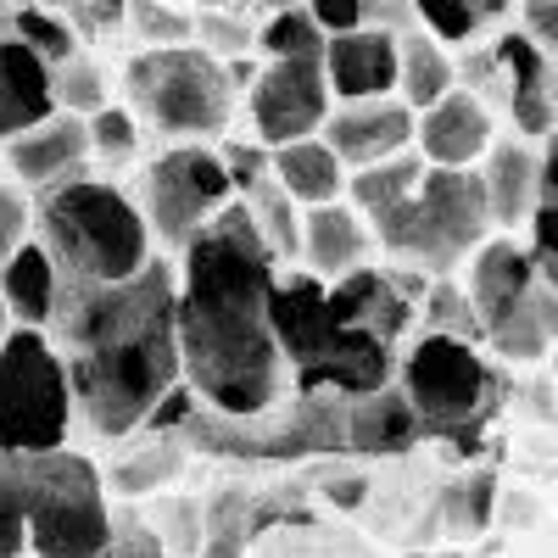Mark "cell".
I'll return each instance as SVG.
<instances>
[{
	"label": "cell",
	"instance_id": "6da1fadb",
	"mask_svg": "<svg viewBox=\"0 0 558 558\" xmlns=\"http://www.w3.org/2000/svg\"><path fill=\"white\" fill-rule=\"evenodd\" d=\"M274 252L252 229L246 202H223L179 246L173 341L179 380L223 418H263L291 386V363L268 324Z\"/></svg>",
	"mask_w": 558,
	"mask_h": 558
},
{
	"label": "cell",
	"instance_id": "7a4b0ae2",
	"mask_svg": "<svg viewBox=\"0 0 558 558\" xmlns=\"http://www.w3.org/2000/svg\"><path fill=\"white\" fill-rule=\"evenodd\" d=\"M51 341L68 368L78 425L101 441L134 436L157 397L179 386L173 268L151 252L146 268L112 279V286H68L62 279Z\"/></svg>",
	"mask_w": 558,
	"mask_h": 558
},
{
	"label": "cell",
	"instance_id": "3957f363",
	"mask_svg": "<svg viewBox=\"0 0 558 558\" xmlns=\"http://www.w3.org/2000/svg\"><path fill=\"white\" fill-rule=\"evenodd\" d=\"M347 202L375 229V252H386L397 268H413L425 279H441L463 268L486 235L492 213L475 168H436L413 146L347 173Z\"/></svg>",
	"mask_w": 558,
	"mask_h": 558
},
{
	"label": "cell",
	"instance_id": "277c9868",
	"mask_svg": "<svg viewBox=\"0 0 558 558\" xmlns=\"http://www.w3.org/2000/svg\"><path fill=\"white\" fill-rule=\"evenodd\" d=\"M28 235L51 252L68 286L129 279L134 268H146V257L157 246L134 196H123L118 184L89 179V173L45 184L39 202H28Z\"/></svg>",
	"mask_w": 558,
	"mask_h": 558
},
{
	"label": "cell",
	"instance_id": "5b68a950",
	"mask_svg": "<svg viewBox=\"0 0 558 558\" xmlns=\"http://www.w3.org/2000/svg\"><path fill=\"white\" fill-rule=\"evenodd\" d=\"M123 107L134 112L140 134L179 146V140H218L241 96L223 62L202 51L196 39H184V45H146L123 68Z\"/></svg>",
	"mask_w": 558,
	"mask_h": 558
},
{
	"label": "cell",
	"instance_id": "8992f818",
	"mask_svg": "<svg viewBox=\"0 0 558 558\" xmlns=\"http://www.w3.org/2000/svg\"><path fill=\"white\" fill-rule=\"evenodd\" d=\"M470 263V302L481 318V336L508 363H542L558 330V291L542 279L536 257L520 235L492 229V235L463 257Z\"/></svg>",
	"mask_w": 558,
	"mask_h": 558
},
{
	"label": "cell",
	"instance_id": "52a82bcc",
	"mask_svg": "<svg viewBox=\"0 0 558 558\" xmlns=\"http://www.w3.org/2000/svg\"><path fill=\"white\" fill-rule=\"evenodd\" d=\"M28 558H101L112 536V502L101 470L73 447L17 452Z\"/></svg>",
	"mask_w": 558,
	"mask_h": 558
},
{
	"label": "cell",
	"instance_id": "ba28073f",
	"mask_svg": "<svg viewBox=\"0 0 558 558\" xmlns=\"http://www.w3.org/2000/svg\"><path fill=\"white\" fill-rule=\"evenodd\" d=\"M391 380L418 418V436L430 430L447 441H475V430L502 402V380L486 363L481 341H458V336H436V330L413 336V347L391 368Z\"/></svg>",
	"mask_w": 558,
	"mask_h": 558
},
{
	"label": "cell",
	"instance_id": "9c48e42d",
	"mask_svg": "<svg viewBox=\"0 0 558 558\" xmlns=\"http://www.w3.org/2000/svg\"><path fill=\"white\" fill-rule=\"evenodd\" d=\"M73 391L51 330L12 324L0 341V452H51L68 447Z\"/></svg>",
	"mask_w": 558,
	"mask_h": 558
},
{
	"label": "cell",
	"instance_id": "30bf717a",
	"mask_svg": "<svg viewBox=\"0 0 558 558\" xmlns=\"http://www.w3.org/2000/svg\"><path fill=\"white\" fill-rule=\"evenodd\" d=\"M223 202H235V184H229L218 151L207 146V140H179V146H168L162 157L146 162L134 207H140V218H146L151 241L184 246Z\"/></svg>",
	"mask_w": 558,
	"mask_h": 558
},
{
	"label": "cell",
	"instance_id": "8fae6325",
	"mask_svg": "<svg viewBox=\"0 0 558 558\" xmlns=\"http://www.w3.org/2000/svg\"><path fill=\"white\" fill-rule=\"evenodd\" d=\"M241 101H246L257 146H286V140H302V134L324 129V112H330V84H324L318 62L274 57V62H257L252 84L241 89Z\"/></svg>",
	"mask_w": 558,
	"mask_h": 558
},
{
	"label": "cell",
	"instance_id": "7c38bea8",
	"mask_svg": "<svg viewBox=\"0 0 558 558\" xmlns=\"http://www.w3.org/2000/svg\"><path fill=\"white\" fill-rule=\"evenodd\" d=\"M475 173H481V191H486L492 229L520 235L531 207L542 196H553V134L547 140H525V134L492 140L486 157L475 162Z\"/></svg>",
	"mask_w": 558,
	"mask_h": 558
},
{
	"label": "cell",
	"instance_id": "4fadbf2b",
	"mask_svg": "<svg viewBox=\"0 0 558 558\" xmlns=\"http://www.w3.org/2000/svg\"><path fill=\"white\" fill-rule=\"evenodd\" d=\"M318 140L341 157V168H368V162H386L397 151L413 146V107L397 96H363V101H330L324 112Z\"/></svg>",
	"mask_w": 558,
	"mask_h": 558
},
{
	"label": "cell",
	"instance_id": "5bb4252c",
	"mask_svg": "<svg viewBox=\"0 0 558 558\" xmlns=\"http://www.w3.org/2000/svg\"><path fill=\"white\" fill-rule=\"evenodd\" d=\"M0 168H7L23 191H45L57 179L89 173V134L78 112H51L28 129H17L12 140H0Z\"/></svg>",
	"mask_w": 558,
	"mask_h": 558
},
{
	"label": "cell",
	"instance_id": "9a60e30c",
	"mask_svg": "<svg viewBox=\"0 0 558 558\" xmlns=\"http://www.w3.org/2000/svg\"><path fill=\"white\" fill-rule=\"evenodd\" d=\"M492 140H497V123H492L486 96H475V89L452 84L441 101L413 112V151L436 168H475Z\"/></svg>",
	"mask_w": 558,
	"mask_h": 558
},
{
	"label": "cell",
	"instance_id": "2e32d148",
	"mask_svg": "<svg viewBox=\"0 0 558 558\" xmlns=\"http://www.w3.org/2000/svg\"><path fill=\"white\" fill-rule=\"evenodd\" d=\"M318 68H324V84H330V101L391 96L397 89V34H386L375 23L324 34Z\"/></svg>",
	"mask_w": 558,
	"mask_h": 558
},
{
	"label": "cell",
	"instance_id": "e0dca14e",
	"mask_svg": "<svg viewBox=\"0 0 558 558\" xmlns=\"http://www.w3.org/2000/svg\"><path fill=\"white\" fill-rule=\"evenodd\" d=\"M368 257H375V229H368V218L347 196L302 207V252H296V263H307V274H318L324 286H330V279H341V274L368 268Z\"/></svg>",
	"mask_w": 558,
	"mask_h": 558
},
{
	"label": "cell",
	"instance_id": "ac0fdd59",
	"mask_svg": "<svg viewBox=\"0 0 558 558\" xmlns=\"http://www.w3.org/2000/svg\"><path fill=\"white\" fill-rule=\"evenodd\" d=\"M0 302H7V313H12L17 324L51 330L57 302H62V274H57L51 252H45L34 235H23V241L12 246V257L0 263Z\"/></svg>",
	"mask_w": 558,
	"mask_h": 558
},
{
	"label": "cell",
	"instance_id": "d6986e66",
	"mask_svg": "<svg viewBox=\"0 0 558 558\" xmlns=\"http://www.w3.org/2000/svg\"><path fill=\"white\" fill-rule=\"evenodd\" d=\"M341 441H352L357 452H402L418 441V418L397 386H375L341 397Z\"/></svg>",
	"mask_w": 558,
	"mask_h": 558
},
{
	"label": "cell",
	"instance_id": "ffe728a7",
	"mask_svg": "<svg viewBox=\"0 0 558 558\" xmlns=\"http://www.w3.org/2000/svg\"><path fill=\"white\" fill-rule=\"evenodd\" d=\"M51 68H45L23 39L0 34V140H12L17 129L51 118Z\"/></svg>",
	"mask_w": 558,
	"mask_h": 558
},
{
	"label": "cell",
	"instance_id": "44dd1931",
	"mask_svg": "<svg viewBox=\"0 0 558 558\" xmlns=\"http://www.w3.org/2000/svg\"><path fill=\"white\" fill-rule=\"evenodd\" d=\"M268 173L279 179V191H286L296 207H318V202L347 196V168H341V157L324 146L318 134L268 146Z\"/></svg>",
	"mask_w": 558,
	"mask_h": 558
},
{
	"label": "cell",
	"instance_id": "7402d4cb",
	"mask_svg": "<svg viewBox=\"0 0 558 558\" xmlns=\"http://www.w3.org/2000/svg\"><path fill=\"white\" fill-rule=\"evenodd\" d=\"M452 84H458V62L447 57V45L436 34H425V28L397 34V96L413 112H425L430 101H441Z\"/></svg>",
	"mask_w": 558,
	"mask_h": 558
},
{
	"label": "cell",
	"instance_id": "603a6c76",
	"mask_svg": "<svg viewBox=\"0 0 558 558\" xmlns=\"http://www.w3.org/2000/svg\"><path fill=\"white\" fill-rule=\"evenodd\" d=\"M241 202H246V213H252V229L263 235V246L274 252V263H279V268L296 263V252H302V207L279 191V179H274V173L252 179L246 191H241Z\"/></svg>",
	"mask_w": 558,
	"mask_h": 558
},
{
	"label": "cell",
	"instance_id": "cb8c5ba5",
	"mask_svg": "<svg viewBox=\"0 0 558 558\" xmlns=\"http://www.w3.org/2000/svg\"><path fill=\"white\" fill-rule=\"evenodd\" d=\"M7 34L23 39L45 68H57V62H68L78 51V23L68 12H57V7H34V0H12Z\"/></svg>",
	"mask_w": 558,
	"mask_h": 558
},
{
	"label": "cell",
	"instance_id": "d4e9b609",
	"mask_svg": "<svg viewBox=\"0 0 558 558\" xmlns=\"http://www.w3.org/2000/svg\"><path fill=\"white\" fill-rule=\"evenodd\" d=\"M252 45L274 62V57H302V62H318L324 51V28L302 12V7H286V12H268V23L252 34Z\"/></svg>",
	"mask_w": 558,
	"mask_h": 558
},
{
	"label": "cell",
	"instance_id": "484cf974",
	"mask_svg": "<svg viewBox=\"0 0 558 558\" xmlns=\"http://www.w3.org/2000/svg\"><path fill=\"white\" fill-rule=\"evenodd\" d=\"M179 470H184V452L173 447V430H151V447L129 452L112 470V492H151V486H168Z\"/></svg>",
	"mask_w": 558,
	"mask_h": 558
},
{
	"label": "cell",
	"instance_id": "4316f807",
	"mask_svg": "<svg viewBox=\"0 0 558 558\" xmlns=\"http://www.w3.org/2000/svg\"><path fill=\"white\" fill-rule=\"evenodd\" d=\"M418 330L458 336V341H486L481 318H475V302H470V291H463L452 274H441L436 286H425V324H418Z\"/></svg>",
	"mask_w": 558,
	"mask_h": 558
},
{
	"label": "cell",
	"instance_id": "83f0119b",
	"mask_svg": "<svg viewBox=\"0 0 558 558\" xmlns=\"http://www.w3.org/2000/svg\"><path fill=\"white\" fill-rule=\"evenodd\" d=\"M51 101H57V112H78V118H89L96 107L112 101V96H107V73L89 62L84 51H73L68 62L51 68Z\"/></svg>",
	"mask_w": 558,
	"mask_h": 558
},
{
	"label": "cell",
	"instance_id": "f1b7e54d",
	"mask_svg": "<svg viewBox=\"0 0 558 558\" xmlns=\"http://www.w3.org/2000/svg\"><path fill=\"white\" fill-rule=\"evenodd\" d=\"M84 134H89V162H112V168H123V162H134L140 157V123H134V112L129 107H96L84 118Z\"/></svg>",
	"mask_w": 558,
	"mask_h": 558
},
{
	"label": "cell",
	"instance_id": "f546056e",
	"mask_svg": "<svg viewBox=\"0 0 558 558\" xmlns=\"http://www.w3.org/2000/svg\"><path fill=\"white\" fill-rule=\"evenodd\" d=\"M413 17L441 45H475L481 28H486V17L470 7V0H413Z\"/></svg>",
	"mask_w": 558,
	"mask_h": 558
},
{
	"label": "cell",
	"instance_id": "4dcf8cb0",
	"mask_svg": "<svg viewBox=\"0 0 558 558\" xmlns=\"http://www.w3.org/2000/svg\"><path fill=\"white\" fill-rule=\"evenodd\" d=\"M0 558H28V520H23V470H17V452H0Z\"/></svg>",
	"mask_w": 558,
	"mask_h": 558
},
{
	"label": "cell",
	"instance_id": "1f68e13d",
	"mask_svg": "<svg viewBox=\"0 0 558 558\" xmlns=\"http://www.w3.org/2000/svg\"><path fill=\"white\" fill-rule=\"evenodd\" d=\"M196 547H202V558H246V497L241 492L218 497Z\"/></svg>",
	"mask_w": 558,
	"mask_h": 558
},
{
	"label": "cell",
	"instance_id": "d6a6232c",
	"mask_svg": "<svg viewBox=\"0 0 558 558\" xmlns=\"http://www.w3.org/2000/svg\"><path fill=\"white\" fill-rule=\"evenodd\" d=\"M191 39L202 45V51H213L218 62L252 51V28H241V17H223V12H202V17L191 23Z\"/></svg>",
	"mask_w": 558,
	"mask_h": 558
},
{
	"label": "cell",
	"instance_id": "836d02e7",
	"mask_svg": "<svg viewBox=\"0 0 558 558\" xmlns=\"http://www.w3.org/2000/svg\"><path fill=\"white\" fill-rule=\"evenodd\" d=\"M129 17H134V34L146 45H184V39H191V17L157 7V0H134Z\"/></svg>",
	"mask_w": 558,
	"mask_h": 558
},
{
	"label": "cell",
	"instance_id": "e575fe53",
	"mask_svg": "<svg viewBox=\"0 0 558 558\" xmlns=\"http://www.w3.org/2000/svg\"><path fill=\"white\" fill-rule=\"evenodd\" d=\"M28 235V191L0 168V263L12 257V246Z\"/></svg>",
	"mask_w": 558,
	"mask_h": 558
},
{
	"label": "cell",
	"instance_id": "d590c367",
	"mask_svg": "<svg viewBox=\"0 0 558 558\" xmlns=\"http://www.w3.org/2000/svg\"><path fill=\"white\" fill-rule=\"evenodd\" d=\"M218 162H223L229 184H235V196H241L252 179L268 173V146H257V140H229V146L218 151Z\"/></svg>",
	"mask_w": 558,
	"mask_h": 558
},
{
	"label": "cell",
	"instance_id": "8d00e7d4",
	"mask_svg": "<svg viewBox=\"0 0 558 558\" xmlns=\"http://www.w3.org/2000/svg\"><path fill=\"white\" fill-rule=\"evenodd\" d=\"M520 34L542 57H558V0H520Z\"/></svg>",
	"mask_w": 558,
	"mask_h": 558
},
{
	"label": "cell",
	"instance_id": "74e56055",
	"mask_svg": "<svg viewBox=\"0 0 558 558\" xmlns=\"http://www.w3.org/2000/svg\"><path fill=\"white\" fill-rule=\"evenodd\" d=\"M101 558H162V542H157V531H146V525H112Z\"/></svg>",
	"mask_w": 558,
	"mask_h": 558
},
{
	"label": "cell",
	"instance_id": "f35d334b",
	"mask_svg": "<svg viewBox=\"0 0 558 558\" xmlns=\"http://www.w3.org/2000/svg\"><path fill=\"white\" fill-rule=\"evenodd\" d=\"M357 12H363V23H375V28H386V34H408V28H418L413 0H357Z\"/></svg>",
	"mask_w": 558,
	"mask_h": 558
},
{
	"label": "cell",
	"instance_id": "ab89813d",
	"mask_svg": "<svg viewBox=\"0 0 558 558\" xmlns=\"http://www.w3.org/2000/svg\"><path fill=\"white\" fill-rule=\"evenodd\" d=\"M302 12H307L324 34H341V28H357V23H363L357 0H302Z\"/></svg>",
	"mask_w": 558,
	"mask_h": 558
},
{
	"label": "cell",
	"instance_id": "60d3db41",
	"mask_svg": "<svg viewBox=\"0 0 558 558\" xmlns=\"http://www.w3.org/2000/svg\"><path fill=\"white\" fill-rule=\"evenodd\" d=\"M363 497V481H347V486H330V502H341V508H352Z\"/></svg>",
	"mask_w": 558,
	"mask_h": 558
},
{
	"label": "cell",
	"instance_id": "b9f144b4",
	"mask_svg": "<svg viewBox=\"0 0 558 558\" xmlns=\"http://www.w3.org/2000/svg\"><path fill=\"white\" fill-rule=\"evenodd\" d=\"M263 12H286V7H302V0H257Z\"/></svg>",
	"mask_w": 558,
	"mask_h": 558
},
{
	"label": "cell",
	"instance_id": "7bdbcfd3",
	"mask_svg": "<svg viewBox=\"0 0 558 558\" xmlns=\"http://www.w3.org/2000/svg\"><path fill=\"white\" fill-rule=\"evenodd\" d=\"M12 324H17V318L7 313V302H0V341H7V330H12Z\"/></svg>",
	"mask_w": 558,
	"mask_h": 558
},
{
	"label": "cell",
	"instance_id": "ee69618b",
	"mask_svg": "<svg viewBox=\"0 0 558 558\" xmlns=\"http://www.w3.org/2000/svg\"><path fill=\"white\" fill-rule=\"evenodd\" d=\"M34 7H62V0H34Z\"/></svg>",
	"mask_w": 558,
	"mask_h": 558
}]
</instances>
